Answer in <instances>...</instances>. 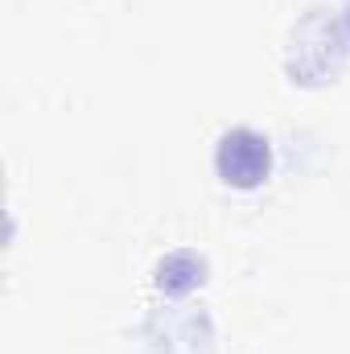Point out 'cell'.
Instances as JSON below:
<instances>
[{
	"label": "cell",
	"instance_id": "6da1fadb",
	"mask_svg": "<svg viewBox=\"0 0 350 354\" xmlns=\"http://www.w3.org/2000/svg\"><path fill=\"white\" fill-rule=\"evenodd\" d=\"M235 157V165H227L223 174L231 177V181H256V177L268 169V149H264L260 136H252V132H235V136H227L223 140V157L219 161H231Z\"/></svg>",
	"mask_w": 350,
	"mask_h": 354
}]
</instances>
